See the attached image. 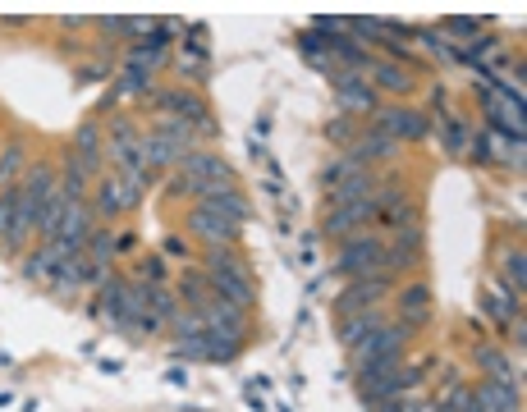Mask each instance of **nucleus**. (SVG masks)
Instances as JSON below:
<instances>
[{
  "mask_svg": "<svg viewBox=\"0 0 527 412\" xmlns=\"http://www.w3.org/2000/svg\"><path fill=\"white\" fill-rule=\"evenodd\" d=\"M381 257H385V238H376V234H353V238L339 243L330 270L349 275V280H385V275H381Z\"/></svg>",
  "mask_w": 527,
  "mask_h": 412,
  "instance_id": "nucleus-2",
  "label": "nucleus"
},
{
  "mask_svg": "<svg viewBox=\"0 0 527 412\" xmlns=\"http://www.w3.org/2000/svg\"><path fill=\"white\" fill-rule=\"evenodd\" d=\"M482 27H491V23H486V19H445V23H440V33L459 37V46H472Z\"/></svg>",
  "mask_w": 527,
  "mask_h": 412,
  "instance_id": "nucleus-37",
  "label": "nucleus"
},
{
  "mask_svg": "<svg viewBox=\"0 0 527 412\" xmlns=\"http://www.w3.org/2000/svg\"><path fill=\"white\" fill-rule=\"evenodd\" d=\"M206 284H211V293H216V298L234 302V307H244V312L257 307V280H252V275H239V270H206Z\"/></svg>",
  "mask_w": 527,
  "mask_h": 412,
  "instance_id": "nucleus-10",
  "label": "nucleus"
},
{
  "mask_svg": "<svg viewBox=\"0 0 527 412\" xmlns=\"http://www.w3.org/2000/svg\"><path fill=\"white\" fill-rule=\"evenodd\" d=\"M50 275H56V257H50L46 247H37V253L23 257V280H28V284H50Z\"/></svg>",
  "mask_w": 527,
  "mask_h": 412,
  "instance_id": "nucleus-32",
  "label": "nucleus"
},
{
  "mask_svg": "<svg viewBox=\"0 0 527 412\" xmlns=\"http://www.w3.org/2000/svg\"><path fill=\"white\" fill-rule=\"evenodd\" d=\"M500 275H505V280L514 284V293L523 298V280H527V253L523 247H509V253L500 257Z\"/></svg>",
  "mask_w": 527,
  "mask_h": 412,
  "instance_id": "nucleus-35",
  "label": "nucleus"
},
{
  "mask_svg": "<svg viewBox=\"0 0 527 412\" xmlns=\"http://www.w3.org/2000/svg\"><path fill=\"white\" fill-rule=\"evenodd\" d=\"M472 403L482 412H523V390H514L505 380H477L472 385Z\"/></svg>",
  "mask_w": 527,
  "mask_h": 412,
  "instance_id": "nucleus-13",
  "label": "nucleus"
},
{
  "mask_svg": "<svg viewBox=\"0 0 527 412\" xmlns=\"http://www.w3.org/2000/svg\"><path fill=\"white\" fill-rule=\"evenodd\" d=\"M413 330L404 321H385L381 330H372L353 353V376H381V371H399L404 367V353H408Z\"/></svg>",
  "mask_w": 527,
  "mask_h": 412,
  "instance_id": "nucleus-1",
  "label": "nucleus"
},
{
  "mask_svg": "<svg viewBox=\"0 0 527 412\" xmlns=\"http://www.w3.org/2000/svg\"><path fill=\"white\" fill-rule=\"evenodd\" d=\"M97 27H101L105 37H124L128 33V19L124 14H105V19H97Z\"/></svg>",
  "mask_w": 527,
  "mask_h": 412,
  "instance_id": "nucleus-41",
  "label": "nucleus"
},
{
  "mask_svg": "<svg viewBox=\"0 0 527 412\" xmlns=\"http://www.w3.org/2000/svg\"><path fill=\"white\" fill-rule=\"evenodd\" d=\"M179 160H183V147H179V143H170V137H166V133H156V128L143 133V165H147L151 175L179 170Z\"/></svg>",
  "mask_w": 527,
  "mask_h": 412,
  "instance_id": "nucleus-16",
  "label": "nucleus"
},
{
  "mask_svg": "<svg viewBox=\"0 0 527 412\" xmlns=\"http://www.w3.org/2000/svg\"><path fill=\"white\" fill-rule=\"evenodd\" d=\"M390 280H349V289L335 298V312L349 316V312H367V307H381V302L390 298Z\"/></svg>",
  "mask_w": 527,
  "mask_h": 412,
  "instance_id": "nucleus-12",
  "label": "nucleus"
},
{
  "mask_svg": "<svg viewBox=\"0 0 527 412\" xmlns=\"http://www.w3.org/2000/svg\"><path fill=\"white\" fill-rule=\"evenodd\" d=\"M170 325H174L179 339H202V335H206V321H202L198 307H179V312L170 316Z\"/></svg>",
  "mask_w": 527,
  "mask_h": 412,
  "instance_id": "nucleus-36",
  "label": "nucleus"
},
{
  "mask_svg": "<svg viewBox=\"0 0 527 412\" xmlns=\"http://www.w3.org/2000/svg\"><path fill=\"white\" fill-rule=\"evenodd\" d=\"M83 284H88V257H65V261H56L50 293H56V298H74Z\"/></svg>",
  "mask_w": 527,
  "mask_h": 412,
  "instance_id": "nucleus-21",
  "label": "nucleus"
},
{
  "mask_svg": "<svg viewBox=\"0 0 527 412\" xmlns=\"http://www.w3.org/2000/svg\"><path fill=\"white\" fill-rule=\"evenodd\" d=\"M10 229H14V192H0V253L10 243Z\"/></svg>",
  "mask_w": 527,
  "mask_h": 412,
  "instance_id": "nucleus-40",
  "label": "nucleus"
},
{
  "mask_svg": "<svg viewBox=\"0 0 527 412\" xmlns=\"http://www.w3.org/2000/svg\"><path fill=\"white\" fill-rule=\"evenodd\" d=\"M189 380H193L189 367H170V371H166V385H174V390H189Z\"/></svg>",
  "mask_w": 527,
  "mask_h": 412,
  "instance_id": "nucleus-42",
  "label": "nucleus"
},
{
  "mask_svg": "<svg viewBox=\"0 0 527 412\" xmlns=\"http://www.w3.org/2000/svg\"><path fill=\"white\" fill-rule=\"evenodd\" d=\"M65 206H69V198H65V188L56 183V192H50V198H46V206H42V215H37V238H42V243H50V238L60 234Z\"/></svg>",
  "mask_w": 527,
  "mask_h": 412,
  "instance_id": "nucleus-24",
  "label": "nucleus"
},
{
  "mask_svg": "<svg viewBox=\"0 0 527 412\" xmlns=\"http://www.w3.org/2000/svg\"><path fill=\"white\" fill-rule=\"evenodd\" d=\"M78 78H83V82H105V78H111V69H101V65H97V69H83Z\"/></svg>",
  "mask_w": 527,
  "mask_h": 412,
  "instance_id": "nucleus-45",
  "label": "nucleus"
},
{
  "mask_svg": "<svg viewBox=\"0 0 527 412\" xmlns=\"http://www.w3.org/2000/svg\"><path fill=\"white\" fill-rule=\"evenodd\" d=\"M381 211H376V198H367V202H353V206H339V211H326V238H353V229H362V225H372Z\"/></svg>",
  "mask_w": 527,
  "mask_h": 412,
  "instance_id": "nucleus-11",
  "label": "nucleus"
},
{
  "mask_svg": "<svg viewBox=\"0 0 527 412\" xmlns=\"http://www.w3.org/2000/svg\"><path fill=\"white\" fill-rule=\"evenodd\" d=\"M345 152H353L367 170H372L376 160H394L399 156V143H394V137H385V133H376V128H367V133H358V143L353 147H345Z\"/></svg>",
  "mask_w": 527,
  "mask_h": 412,
  "instance_id": "nucleus-19",
  "label": "nucleus"
},
{
  "mask_svg": "<svg viewBox=\"0 0 527 412\" xmlns=\"http://www.w3.org/2000/svg\"><path fill=\"white\" fill-rule=\"evenodd\" d=\"M472 362H477V367L486 371V380H505V385H514V390H523V367H514L500 348L477 344V348H472Z\"/></svg>",
  "mask_w": 527,
  "mask_h": 412,
  "instance_id": "nucleus-17",
  "label": "nucleus"
},
{
  "mask_svg": "<svg viewBox=\"0 0 527 412\" xmlns=\"http://www.w3.org/2000/svg\"><path fill=\"white\" fill-rule=\"evenodd\" d=\"M60 27H65V33H78V27H88V19L74 14V19H60Z\"/></svg>",
  "mask_w": 527,
  "mask_h": 412,
  "instance_id": "nucleus-47",
  "label": "nucleus"
},
{
  "mask_svg": "<svg viewBox=\"0 0 527 412\" xmlns=\"http://www.w3.org/2000/svg\"><path fill=\"white\" fill-rule=\"evenodd\" d=\"M138 275H143V284H166V257H143L138 261Z\"/></svg>",
  "mask_w": 527,
  "mask_h": 412,
  "instance_id": "nucleus-39",
  "label": "nucleus"
},
{
  "mask_svg": "<svg viewBox=\"0 0 527 412\" xmlns=\"http://www.w3.org/2000/svg\"><path fill=\"white\" fill-rule=\"evenodd\" d=\"M101 371H105V376H120V371H124V362H120V357H105Z\"/></svg>",
  "mask_w": 527,
  "mask_h": 412,
  "instance_id": "nucleus-46",
  "label": "nucleus"
},
{
  "mask_svg": "<svg viewBox=\"0 0 527 412\" xmlns=\"http://www.w3.org/2000/svg\"><path fill=\"white\" fill-rule=\"evenodd\" d=\"M385 325V316H381V307H367V312H349V316H339V344L345 348H358L372 330H381Z\"/></svg>",
  "mask_w": 527,
  "mask_h": 412,
  "instance_id": "nucleus-20",
  "label": "nucleus"
},
{
  "mask_svg": "<svg viewBox=\"0 0 527 412\" xmlns=\"http://www.w3.org/2000/svg\"><path fill=\"white\" fill-rule=\"evenodd\" d=\"M166 253H170V257H189V243L170 234V238H166Z\"/></svg>",
  "mask_w": 527,
  "mask_h": 412,
  "instance_id": "nucleus-43",
  "label": "nucleus"
},
{
  "mask_svg": "<svg viewBox=\"0 0 527 412\" xmlns=\"http://www.w3.org/2000/svg\"><path fill=\"white\" fill-rule=\"evenodd\" d=\"M399 321H404L408 330H417V325L431 321V289L422 284V280L399 289Z\"/></svg>",
  "mask_w": 527,
  "mask_h": 412,
  "instance_id": "nucleus-18",
  "label": "nucleus"
},
{
  "mask_svg": "<svg viewBox=\"0 0 527 412\" xmlns=\"http://www.w3.org/2000/svg\"><path fill=\"white\" fill-rule=\"evenodd\" d=\"M367 165L353 156V152H345V156H335V160H326V170H322V183L326 188H335V183H345V179H353V175H362Z\"/></svg>",
  "mask_w": 527,
  "mask_h": 412,
  "instance_id": "nucleus-30",
  "label": "nucleus"
},
{
  "mask_svg": "<svg viewBox=\"0 0 527 412\" xmlns=\"http://www.w3.org/2000/svg\"><path fill=\"white\" fill-rule=\"evenodd\" d=\"M206 362H234V357L244 353V339L225 335V330H206Z\"/></svg>",
  "mask_w": 527,
  "mask_h": 412,
  "instance_id": "nucleus-28",
  "label": "nucleus"
},
{
  "mask_svg": "<svg viewBox=\"0 0 527 412\" xmlns=\"http://www.w3.org/2000/svg\"><path fill=\"white\" fill-rule=\"evenodd\" d=\"M248 316H252V312L234 307V302H225V298H216V293L202 302V321H206V330H225V335L244 339V344H248V335H252V321H248Z\"/></svg>",
  "mask_w": 527,
  "mask_h": 412,
  "instance_id": "nucleus-9",
  "label": "nucleus"
},
{
  "mask_svg": "<svg viewBox=\"0 0 527 412\" xmlns=\"http://www.w3.org/2000/svg\"><path fill=\"white\" fill-rule=\"evenodd\" d=\"M330 143H345V147H353L358 143V133H362V120H353V115H345V110H339L335 120H326V128H322Z\"/></svg>",
  "mask_w": 527,
  "mask_h": 412,
  "instance_id": "nucleus-34",
  "label": "nucleus"
},
{
  "mask_svg": "<svg viewBox=\"0 0 527 412\" xmlns=\"http://www.w3.org/2000/svg\"><path fill=\"white\" fill-rule=\"evenodd\" d=\"M88 206H92V215H97V225H105V220H115V215H124V211H138V206H143V192H134L120 175H101V179L92 183V192H88Z\"/></svg>",
  "mask_w": 527,
  "mask_h": 412,
  "instance_id": "nucleus-4",
  "label": "nucleus"
},
{
  "mask_svg": "<svg viewBox=\"0 0 527 412\" xmlns=\"http://www.w3.org/2000/svg\"><path fill=\"white\" fill-rule=\"evenodd\" d=\"M206 298H211L206 270H183V280H179V307H198V312H202Z\"/></svg>",
  "mask_w": 527,
  "mask_h": 412,
  "instance_id": "nucleus-27",
  "label": "nucleus"
},
{
  "mask_svg": "<svg viewBox=\"0 0 527 412\" xmlns=\"http://www.w3.org/2000/svg\"><path fill=\"white\" fill-rule=\"evenodd\" d=\"M74 152L78 156H105V137H101V120H83L74 133Z\"/></svg>",
  "mask_w": 527,
  "mask_h": 412,
  "instance_id": "nucleus-31",
  "label": "nucleus"
},
{
  "mask_svg": "<svg viewBox=\"0 0 527 412\" xmlns=\"http://www.w3.org/2000/svg\"><path fill=\"white\" fill-rule=\"evenodd\" d=\"M523 344H527V321H523V316H514V348L523 353Z\"/></svg>",
  "mask_w": 527,
  "mask_h": 412,
  "instance_id": "nucleus-44",
  "label": "nucleus"
},
{
  "mask_svg": "<svg viewBox=\"0 0 527 412\" xmlns=\"http://www.w3.org/2000/svg\"><path fill=\"white\" fill-rule=\"evenodd\" d=\"M198 206L234 220V225H248V220H252V202H248V192L239 183H206L198 192Z\"/></svg>",
  "mask_w": 527,
  "mask_h": 412,
  "instance_id": "nucleus-7",
  "label": "nucleus"
},
{
  "mask_svg": "<svg viewBox=\"0 0 527 412\" xmlns=\"http://www.w3.org/2000/svg\"><path fill=\"white\" fill-rule=\"evenodd\" d=\"M189 229H193L206 247H239V238H244V225H234V220H225V215H216V211H202V206L189 211Z\"/></svg>",
  "mask_w": 527,
  "mask_h": 412,
  "instance_id": "nucleus-8",
  "label": "nucleus"
},
{
  "mask_svg": "<svg viewBox=\"0 0 527 412\" xmlns=\"http://www.w3.org/2000/svg\"><path fill=\"white\" fill-rule=\"evenodd\" d=\"M28 165H33V147H28V137H10L5 147H0V192H14L19 179L28 175Z\"/></svg>",
  "mask_w": 527,
  "mask_h": 412,
  "instance_id": "nucleus-14",
  "label": "nucleus"
},
{
  "mask_svg": "<svg viewBox=\"0 0 527 412\" xmlns=\"http://www.w3.org/2000/svg\"><path fill=\"white\" fill-rule=\"evenodd\" d=\"M156 74H147V69H138V65H128L124 60V69L115 74V82H111V101H120V97H156V82H151Z\"/></svg>",
  "mask_w": 527,
  "mask_h": 412,
  "instance_id": "nucleus-22",
  "label": "nucleus"
},
{
  "mask_svg": "<svg viewBox=\"0 0 527 412\" xmlns=\"http://www.w3.org/2000/svg\"><path fill=\"white\" fill-rule=\"evenodd\" d=\"M468 160H477V165H491V160H495V143H491V133H472V143H468Z\"/></svg>",
  "mask_w": 527,
  "mask_h": 412,
  "instance_id": "nucleus-38",
  "label": "nucleus"
},
{
  "mask_svg": "<svg viewBox=\"0 0 527 412\" xmlns=\"http://www.w3.org/2000/svg\"><path fill=\"white\" fill-rule=\"evenodd\" d=\"M330 88H335L339 110H345V115H353V120L376 115V110H381V97H376L372 82H367V74H349V69H339V74L330 78Z\"/></svg>",
  "mask_w": 527,
  "mask_h": 412,
  "instance_id": "nucleus-6",
  "label": "nucleus"
},
{
  "mask_svg": "<svg viewBox=\"0 0 527 412\" xmlns=\"http://www.w3.org/2000/svg\"><path fill=\"white\" fill-rule=\"evenodd\" d=\"M376 183H381L376 170H362V175H353V179H345V183L326 188V211H339V206H353V202L376 198Z\"/></svg>",
  "mask_w": 527,
  "mask_h": 412,
  "instance_id": "nucleus-15",
  "label": "nucleus"
},
{
  "mask_svg": "<svg viewBox=\"0 0 527 412\" xmlns=\"http://www.w3.org/2000/svg\"><path fill=\"white\" fill-rule=\"evenodd\" d=\"M431 115L427 110H413V105H381L376 115H372V128L394 137V143H422V137L431 133Z\"/></svg>",
  "mask_w": 527,
  "mask_h": 412,
  "instance_id": "nucleus-5",
  "label": "nucleus"
},
{
  "mask_svg": "<svg viewBox=\"0 0 527 412\" xmlns=\"http://www.w3.org/2000/svg\"><path fill=\"white\" fill-rule=\"evenodd\" d=\"M408 42H417V46L427 51L436 65H454V46L445 42V37L436 33V27H413V33H408Z\"/></svg>",
  "mask_w": 527,
  "mask_h": 412,
  "instance_id": "nucleus-26",
  "label": "nucleus"
},
{
  "mask_svg": "<svg viewBox=\"0 0 527 412\" xmlns=\"http://www.w3.org/2000/svg\"><path fill=\"white\" fill-rule=\"evenodd\" d=\"M472 120L468 115H445V128H440V137H445V152L450 156H468V143H472Z\"/></svg>",
  "mask_w": 527,
  "mask_h": 412,
  "instance_id": "nucleus-25",
  "label": "nucleus"
},
{
  "mask_svg": "<svg viewBox=\"0 0 527 412\" xmlns=\"http://www.w3.org/2000/svg\"><path fill=\"white\" fill-rule=\"evenodd\" d=\"M156 133H166L170 143H179L183 152H193V143H198L193 124H189V120H179V115H161V120H156Z\"/></svg>",
  "mask_w": 527,
  "mask_h": 412,
  "instance_id": "nucleus-33",
  "label": "nucleus"
},
{
  "mask_svg": "<svg viewBox=\"0 0 527 412\" xmlns=\"http://www.w3.org/2000/svg\"><path fill=\"white\" fill-rule=\"evenodd\" d=\"M156 110L161 115H179V120H189L198 137H221V124L216 115H211V105L198 88H166V92H156Z\"/></svg>",
  "mask_w": 527,
  "mask_h": 412,
  "instance_id": "nucleus-3",
  "label": "nucleus"
},
{
  "mask_svg": "<svg viewBox=\"0 0 527 412\" xmlns=\"http://www.w3.org/2000/svg\"><path fill=\"white\" fill-rule=\"evenodd\" d=\"M367 78H376V88H385V92H394V97H408V92L417 88L413 74L399 69V65H390V60H372V65H367Z\"/></svg>",
  "mask_w": 527,
  "mask_h": 412,
  "instance_id": "nucleus-23",
  "label": "nucleus"
},
{
  "mask_svg": "<svg viewBox=\"0 0 527 412\" xmlns=\"http://www.w3.org/2000/svg\"><path fill=\"white\" fill-rule=\"evenodd\" d=\"M88 266H105L111 270V261H115V229H105V225H97L92 229V238H88Z\"/></svg>",
  "mask_w": 527,
  "mask_h": 412,
  "instance_id": "nucleus-29",
  "label": "nucleus"
}]
</instances>
